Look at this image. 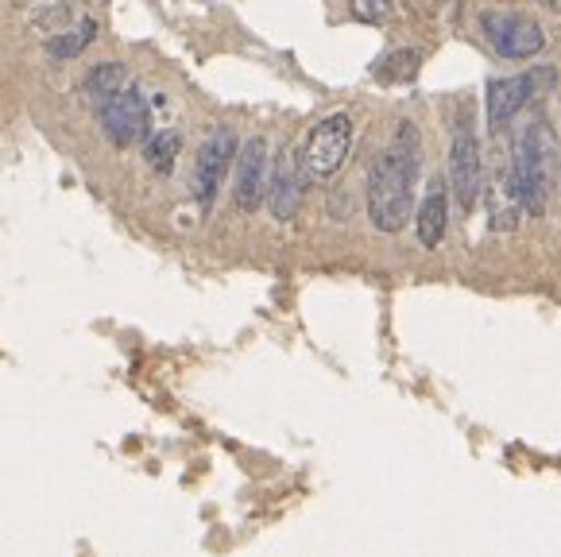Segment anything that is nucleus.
<instances>
[{
    "label": "nucleus",
    "instance_id": "nucleus-8",
    "mask_svg": "<svg viewBox=\"0 0 561 557\" xmlns=\"http://www.w3.org/2000/svg\"><path fill=\"white\" fill-rule=\"evenodd\" d=\"M480 179H484V167H480V144L472 136L469 124H457L454 144H449V190H454L457 205L465 214H472L480 202Z\"/></svg>",
    "mask_w": 561,
    "mask_h": 557
},
{
    "label": "nucleus",
    "instance_id": "nucleus-10",
    "mask_svg": "<svg viewBox=\"0 0 561 557\" xmlns=\"http://www.w3.org/2000/svg\"><path fill=\"white\" fill-rule=\"evenodd\" d=\"M306 167L298 163L295 151H279L272 167V182H267V205H272V214L279 221H295L298 217V205H302V190H306V179H302Z\"/></svg>",
    "mask_w": 561,
    "mask_h": 557
},
{
    "label": "nucleus",
    "instance_id": "nucleus-13",
    "mask_svg": "<svg viewBox=\"0 0 561 557\" xmlns=\"http://www.w3.org/2000/svg\"><path fill=\"white\" fill-rule=\"evenodd\" d=\"M422 66V55L411 47H399L391 50V55H383L380 62H376V82L383 86H399V82H414V75H419Z\"/></svg>",
    "mask_w": 561,
    "mask_h": 557
},
{
    "label": "nucleus",
    "instance_id": "nucleus-14",
    "mask_svg": "<svg viewBox=\"0 0 561 557\" xmlns=\"http://www.w3.org/2000/svg\"><path fill=\"white\" fill-rule=\"evenodd\" d=\"M179 151H182V132H174V128L151 132V136L144 139V159H148L151 171H159V174H167L179 163Z\"/></svg>",
    "mask_w": 561,
    "mask_h": 557
},
{
    "label": "nucleus",
    "instance_id": "nucleus-15",
    "mask_svg": "<svg viewBox=\"0 0 561 557\" xmlns=\"http://www.w3.org/2000/svg\"><path fill=\"white\" fill-rule=\"evenodd\" d=\"M93 35H98V20H78L70 32H55V35H50L47 50L55 58H75V55H82V50L90 47Z\"/></svg>",
    "mask_w": 561,
    "mask_h": 557
},
{
    "label": "nucleus",
    "instance_id": "nucleus-2",
    "mask_svg": "<svg viewBox=\"0 0 561 557\" xmlns=\"http://www.w3.org/2000/svg\"><path fill=\"white\" fill-rule=\"evenodd\" d=\"M550 136L542 121H527L512 139V167H507V190L515 194L523 214L542 217L550 197Z\"/></svg>",
    "mask_w": 561,
    "mask_h": 557
},
{
    "label": "nucleus",
    "instance_id": "nucleus-4",
    "mask_svg": "<svg viewBox=\"0 0 561 557\" xmlns=\"http://www.w3.org/2000/svg\"><path fill=\"white\" fill-rule=\"evenodd\" d=\"M480 32L492 43V50L500 58H512V62H523V58H535L538 50L546 47V32L538 20L519 16V12H480Z\"/></svg>",
    "mask_w": 561,
    "mask_h": 557
},
{
    "label": "nucleus",
    "instance_id": "nucleus-7",
    "mask_svg": "<svg viewBox=\"0 0 561 557\" xmlns=\"http://www.w3.org/2000/svg\"><path fill=\"white\" fill-rule=\"evenodd\" d=\"M101 128H105L108 144L116 148H133L140 139H148L151 132V109L144 101V93L136 86L121 90L105 109H101Z\"/></svg>",
    "mask_w": 561,
    "mask_h": 557
},
{
    "label": "nucleus",
    "instance_id": "nucleus-1",
    "mask_svg": "<svg viewBox=\"0 0 561 557\" xmlns=\"http://www.w3.org/2000/svg\"><path fill=\"white\" fill-rule=\"evenodd\" d=\"M414 174H419V128L399 121L388 148L368 171V221L380 232H399L414 209Z\"/></svg>",
    "mask_w": 561,
    "mask_h": 557
},
{
    "label": "nucleus",
    "instance_id": "nucleus-16",
    "mask_svg": "<svg viewBox=\"0 0 561 557\" xmlns=\"http://www.w3.org/2000/svg\"><path fill=\"white\" fill-rule=\"evenodd\" d=\"M348 9L360 24H388L396 0H348Z\"/></svg>",
    "mask_w": 561,
    "mask_h": 557
},
{
    "label": "nucleus",
    "instance_id": "nucleus-3",
    "mask_svg": "<svg viewBox=\"0 0 561 557\" xmlns=\"http://www.w3.org/2000/svg\"><path fill=\"white\" fill-rule=\"evenodd\" d=\"M348 151H353V121L345 113H333L325 121H318L306 136L302 148V167L310 179H333L345 167Z\"/></svg>",
    "mask_w": 561,
    "mask_h": 557
},
{
    "label": "nucleus",
    "instance_id": "nucleus-18",
    "mask_svg": "<svg viewBox=\"0 0 561 557\" xmlns=\"http://www.w3.org/2000/svg\"><path fill=\"white\" fill-rule=\"evenodd\" d=\"M16 4H32V0H16Z\"/></svg>",
    "mask_w": 561,
    "mask_h": 557
},
{
    "label": "nucleus",
    "instance_id": "nucleus-6",
    "mask_svg": "<svg viewBox=\"0 0 561 557\" xmlns=\"http://www.w3.org/2000/svg\"><path fill=\"white\" fill-rule=\"evenodd\" d=\"M237 136L232 128H214L198 148V163H194V197L202 209H209L221 190V179L229 174V167L237 163Z\"/></svg>",
    "mask_w": 561,
    "mask_h": 557
},
{
    "label": "nucleus",
    "instance_id": "nucleus-17",
    "mask_svg": "<svg viewBox=\"0 0 561 557\" xmlns=\"http://www.w3.org/2000/svg\"><path fill=\"white\" fill-rule=\"evenodd\" d=\"M538 4H542V9H550V12H558V16H561V0H538Z\"/></svg>",
    "mask_w": 561,
    "mask_h": 557
},
{
    "label": "nucleus",
    "instance_id": "nucleus-9",
    "mask_svg": "<svg viewBox=\"0 0 561 557\" xmlns=\"http://www.w3.org/2000/svg\"><path fill=\"white\" fill-rule=\"evenodd\" d=\"M237 209L256 214L260 202L267 197V144L264 139H248L237 151Z\"/></svg>",
    "mask_w": 561,
    "mask_h": 557
},
{
    "label": "nucleus",
    "instance_id": "nucleus-11",
    "mask_svg": "<svg viewBox=\"0 0 561 557\" xmlns=\"http://www.w3.org/2000/svg\"><path fill=\"white\" fill-rule=\"evenodd\" d=\"M449 229V197H446V182L434 179L422 197L419 214H414V232H419V245L422 248H438L446 240Z\"/></svg>",
    "mask_w": 561,
    "mask_h": 557
},
{
    "label": "nucleus",
    "instance_id": "nucleus-12",
    "mask_svg": "<svg viewBox=\"0 0 561 557\" xmlns=\"http://www.w3.org/2000/svg\"><path fill=\"white\" fill-rule=\"evenodd\" d=\"M121 90H128V75H124V66L121 62H98L82 82V101L101 113V109H105Z\"/></svg>",
    "mask_w": 561,
    "mask_h": 557
},
{
    "label": "nucleus",
    "instance_id": "nucleus-5",
    "mask_svg": "<svg viewBox=\"0 0 561 557\" xmlns=\"http://www.w3.org/2000/svg\"><path fill=\"white\" fill-rule=\"evenodd\" d=\"M546 86H553V66H538V70H527V75H515V78H492L484 93L488 128L500 132L504 124H512Z\"/></svg>",
    "mask_w": 561,
    "mask_h": 557
}]
</instances>
